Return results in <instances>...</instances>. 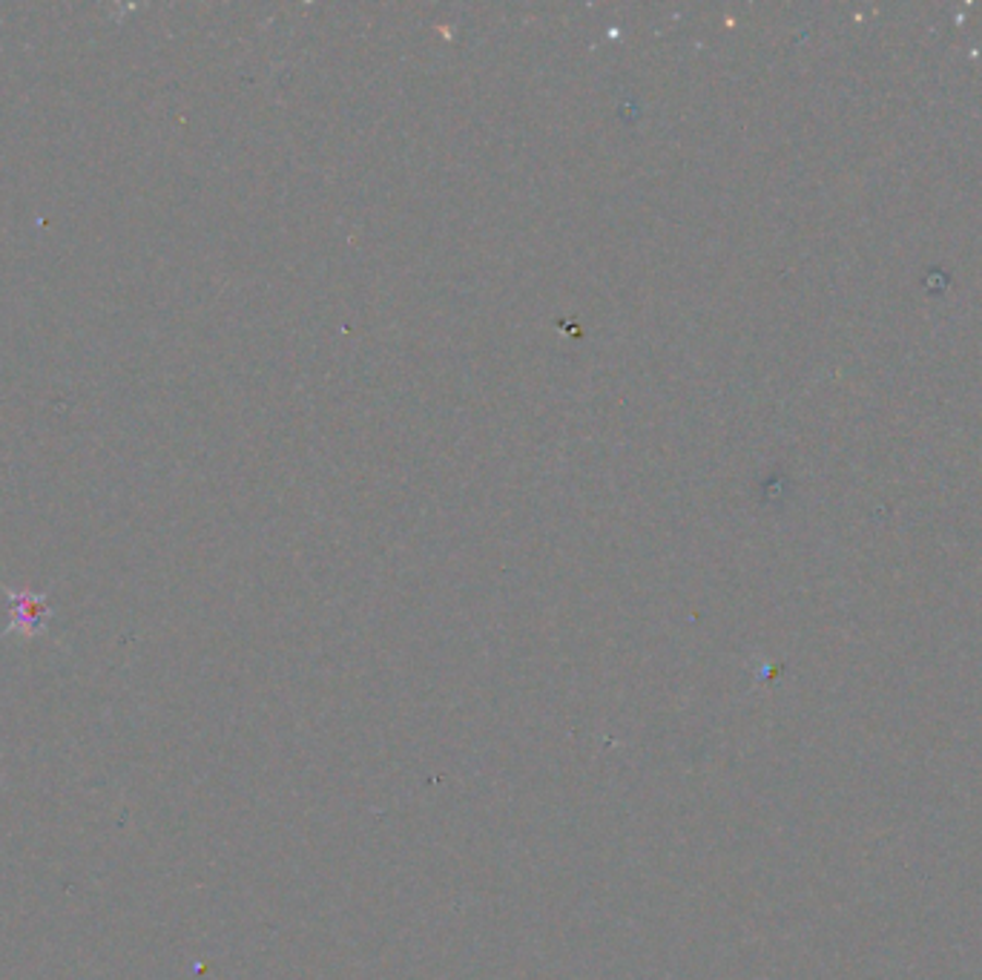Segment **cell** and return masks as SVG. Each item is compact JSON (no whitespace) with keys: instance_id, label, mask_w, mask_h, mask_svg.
I'll return each mask as SVG.
<instances>
[{"instance_id":"cell-1","label":"cell","mask_w":982,"mask_h":980,"mask_svg":"<svg viewBox=\"0 0 982 980\" xmlns=\"http://www.w3.org/2000/svg\"><path fill=\"white\" fill-rule=\"evenodd\" d=\"M12 627L9 632H24V636H35L47 627V601L44 598H26V595H12Z\"/></svg>"}]
</instances>
